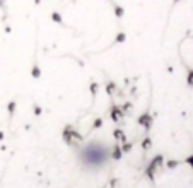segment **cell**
I'll return each instance as SVG.
<instances>
[{"instance_id": "obj_1", "label": "cell", "mask_w": 193, "mask_h": 188, "mask_svg": "<svg viewBox=\"0 0 193 188\" xmlns=\"http://www.w3.org/2000/svg\"><path fill=\"white\" fill-rule=\"evenodd\" d=\"M96 149H98V144H92V145H89V147H87L86 151H84V152H86V154L94 152V154H96ZM101 151H103V149H99V152H101ZM98 161H99V162L104 161V156H99V154H98ZM98 161H96V159H91L89 162H98Z\"/></svg>"}]
</instances>
